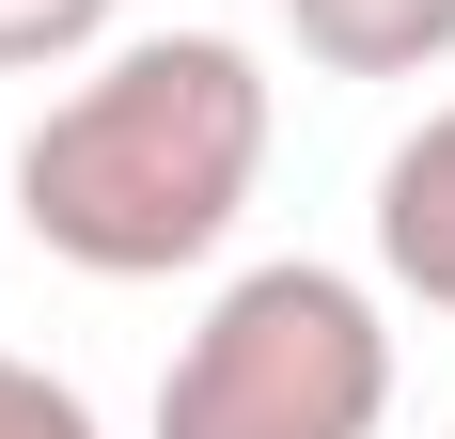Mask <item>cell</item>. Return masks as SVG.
Listing matches in <instances>:
<instances>
[{"label": "cell", "instance_id": "3", "mask_svg": "<svg viewBox=\"0 0 455 439\" xmlns=\"http://www.w3.org/2000/svg\"><path fill=\"white\" fill-rule=\"evenodd\" d=\"M377 283L424 314H455V94L377 157Z\"/></svg>", "mask_w": 455, "mask_h": 439}, {"label": "cell", "instance_id": "4", "mask_svg": "<svg viewBox=\"0 0 455 439\" xmlns=\"http://www.w3.org/2000/svg\"><path fill=\"white\" fill-rule=\"evenodd\" d=\"M283 32L330 79H424V63H455V0H283Z\"/></svg>", "mask_w": 455, "mask_h": 439}, {"label": "cell", "instance_id": "2", "mask_svg": "<svg viewBox=\"0 0 455 439\" xmlns=\"http://www.w3.org/2000/svg\"><path fill=\"white\" fill-rule=\"evenodd\" d=\"M393 424V314L362 267L267 251L235 267L157 377V439H377Z\"/></svg>", "mask_w": 455, "mask_h": 439}, {"label": "cell", "instance_id": "1", "mask_svg": "<svg viewBox=\"0 0 455 439\" xmlns=\"http://www.w3.org/2000/svg\"><path fill=\"white\" fill-rule=\"evenodd\" d=\"M267 173V63L235 32H126L32 110L16 235L79 283H173L251 220Z\"/></svg>", "mask_w": 455, "mask_h": 439}, {"label": "cell", "instance_id": "6", "mask_svg": "<svg viewBox=\"0 0 455 439\" xmlns=\"http://www.w3.org/2000/svg\"><path fill=\"white\" fill-rule=\"evenodd\" d=\"M0 439H110V424H94V393H79V377H47V361H16V346H0Z\"/></svg>", "mask_w": 455, "mask_h": 439}, {"label": "cell", "instance_id": "5", "mask_svg": "<svg viewBox=\"0 0 455 439\" xmlns=\"http://www.w3.org/2000/svg\"><path fill=\"white\" fill-rule=\"evenodd\" d=\"M110 16H126V0H0V79H63V63H94Z\"/></svg>", "mask_w": 455, "mask_h": 439}]
</instances>
